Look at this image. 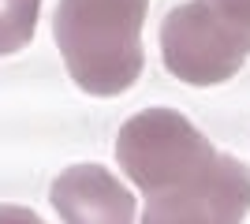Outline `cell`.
Returning a JSON list of instances; mask_svg holds the SVG:
<instances>
[{
	"label": "cell",
	"mask_w": 250,
	"mask_h": 224,
	"mask_svg": "<svg viewBox=\"0 0 250 224\" xmlns=\"http://www.w3.org/2000/svg\"><path fill=\"white\" fill-rule=\"evenodd\" d=\"M0 224H45L42 217L34 213V209H26V205H0Z\"/></svg>",
	"instance_id": "obj_7"
},
{
	"label": "cell",
	"mask_w": 250,
	"mask_h": 224,
	"mask_svg": "<svg viewBox=\"0 0 250 224\" xmlns=\"http://www.w3.org/2000/svg\"><path fill=\"white\" fill-rule=\"evenodd\" d=\"M49 198L63 224H135V194L101 164L60 172Z\"/></svg>",
	"instance_id": "obj_5"
},
{
	"label": "cell",
	"mask_w": 250,
	"mask_h": 224,
	"mask_svg": "<svg viewBox=\"0 0 250 224\" xmlns=\"http://www.w3.org/2000/svg\"><path fill=\"white\" fill-rule=\"evenodd\" d=\"M149 0H60L52 34L71 82L90 97H120L146 67L142 22Z\"/></svg>",
	"instance_id": "obj_1"
},
{
	"label": "cell",
	"mask_w": 250,
	"mask_h": 224,
	"mask_svg": "<svg viewBox=\"0 0 250 224\" xmlns=\"http://www.w3.org/2000/svg\"><path fill=\"white\" fill-rule=\"evenodd\" d=\"M213 153H217L213 142L176 108L135 112L116 135V161L142 194L168 187L176 176H183Z\"/></svg>",
	"instance_id": "obj_3"
},
{
	"label": "cell",
	"mask_w": 250,
	"mask_h": 224,
	"mask_svg": "<svg viewBox=\"0 0 250 224\" xmlns=\"http://www.w3.org/2000/svg\"><path fill=\"white\" fill-rule=\"evenodd\" d=\"M250 213V168L239 157L213 153L146 194L142 224H243Z\"/></svg>",
	"instance_id": "obj_4"
},
{
	"label": "cell",
	"mask_w": 250,
	"mask_h": 224,
	"mask_svg": "<svg viewBox=\"0 0 250 224\" xmlns=\"http://www.w3.org/2000/svg\"><path fill=\"white\" fill-rule=\"evenodd\" d=\"M42 0H0V56L26 49L38 30Z\"/></svg>",
	"instance_id": "obj_6"
},
{
	"label": "cell",
	"mask_w": 250,
	"mask_h": 224,
	"mask_svg": "<svg viewBox=\"0 0 250 224\" xmlns=\"http://www.w3.org/2000/svg\"><path fill=\"white\" fill-rule=\"evenodd\" d=\"M161 60L179 82L217 86L250 60V0H187L161 22Z\"/></svg>",
	"instance_id": "obj_2"
}]
</instances>
